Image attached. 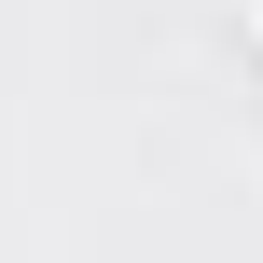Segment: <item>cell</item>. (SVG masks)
<instances>
[{
  "mask_svg": "<svg viewBox=\"0 0 263 263\" xmlns=\"http://www.w3.org/2000/svg\"><path fill=\"white\" fill-rule=\"evenodd\" d=\"M250 42H263V0H250Z\"/></svg>",
  "mask_w": 263,
  "mask_h": 263,
  "instance_id": "obj_1",
  "label": "cell"
}]
</instances>
